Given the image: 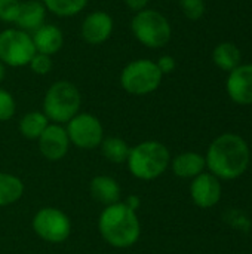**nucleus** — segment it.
<instances>
[{
	"label": "nucleus",
	"instance_id": "11",
	"mask_svg": "<svg viewBox=\"0 0 252 254\" xmlns=\"http://www.w3.org/2000/svg\"><path fill=\"white\" fill-rule=\"evenodd\" d=\"M37 146L45 159L49 162H58L67 156L71 143L64 125L49 124L43 134L37 138Z\"/></svg>",
	"mask_w": 252,
	"mask_h": 254
},
{
	"label": "nucleus",
	"instance_id": "27",
	"mask_svg": "<svg viewBox=\"0 0 252 254\" xmlns=\"http://www.w3.org/2000/svg\"><path fill=\"white\" fill-rule=\"evenodd\" d=\"M156 64L160 70V73L165 76V74H171L175 67H177V61L172 55H162L156 60Z\"/></svg>",
	"mask_w": 252,
	"mask_h": 254
},
{
	"label": "nucleus",
	"instance_id": "19",
	"mask_svg": "<svg viewBox=\"0 0 252 254\" xmlns=\"http://www.w3.org/2000/svg\"><path fill=\"white\" fill-rule=\"evenodd\" d=\"M241 60H242V52L232 42H221L212 51L214 64L218 68L229 71V73L241 65Z\"/></svg>",
	"mask_w": 252,
	"mask_h": 254
},
{
	"label": "nucleus",
	"instance_id": "16",
	"mask_svg": "<svg viewBox=\"0 0 252 254\" xmlns=\"http://www.w3.org/2000/svg\"><path fill=\"white\" fill-rule=\"evenodd\" d=\"M169 167L180 179H195L206 170V161L198 152H183L171 159Z\"/></svg>",
	"mask_w": 252,
	"mask_h": 254
},
{
	"label": "nucleus",
	"instance_id": "14",
	"mask_svg": "<svg viewBox=\"0 0 252 254\" xmlns=\"http://www.w3.org/2000/svg\"><path fill=\"white\" fill-rule=\"evenodd\" d=\"M31 39L36 48V52L45 54L49 57L56 55L64 46V33L56 24L45 22L36 31L31 33Z\"/></svg>",
	"mask_w": 252,
	"mask_h": 254
},
{
	"label": "nucleus",
	"instance_id": "21",
	"mask_svg": "<svg viewBox=\"0 0 252 254\" xmlns=\"http://www.w3.org/2000/svg\"><path fill=\"white\" fill-rule=\"evenodd\" d=\"M48 13L58 18H73L80 15L89 4V0H40Z\"/></svg>",
	"mask_w": 252,
	"mask_h": 254
},
{
	"label": "nucleus",
	"instance_id": "20",
	"mask_svg": "<svg viewBox=\"0 0 252 254\" xmlns=\"http://www.w3.org/2000/svg\"><path fill=\"white\" fill-rule=\"evenodd\" d=\"M49 124H50L49 119L45 116L42 110H31L19 119L18 129L24 138L37 141V138L43 134V131L48 128Z\"/></svg>",
	"mask_w": 252,
	"mask_h": 254
},
{
	"label": "nucleus",
	"instance_id": "5",
	"mask_svg": "<svg viewBox=\"0 0 252 254\" xmlns=\"http://www.w3.org/2000/svg\"><path fill=\"white\" fill-rule=\"evenodd\" d=\"M129 27L134 39L149 49H162L172 39L169 19L160 10L153 7L135 12L131 18Z\"/></svg>",
	"mask_w": 252,
	"mask_h": 254
},
{
	"label": "nucleus",
	"instance_id": "25",
	"mask_svg": "<svg viewBox=\"0 0 252 254\" xmlns=\"http://www.w3.org/2000/svg\"><path fill=\"white\" fill-rule=\"evenodd\" d=\"M27 67H30V70L37 76H46L52 71L53 61H52V57L36 52V55L31 58Z\"/></svg>",
	"mask_w": 252,
	"mask_h": 254
},
{
	"label": "nucleus",
	"instance_id": "10",
	"mask_svg": "<svg viewBox=\"0 0 252 254\" xmlns=\"http://www.w3.org/2000/svg\"><path fill=\"white\" fill-rule=\"evenodd\" d=\"M114 31L113 16L102 10L97 9L85 15L80 24V37L85 43L91 46H98L105 43Z\"/></svg>",
	"mask_w": 252,
	"mask_h": 254
},
{
	"label": "nucleus",
	"instance_id": "8",
	"mask_svg": "<svg viewBox=\"0 0 252 254\" xmlns=\"http://www.w3.org/2000/svg\"><path fill=\"white\" fill-rule=\"evenodd\" d=\"M31 228L42 241L49 244H62L70 238L73 223L59 208L43 207L34 214Z\"/></svg>",
	"mask_w": 252,
	"mask_h": 254
},
{
	"label": "nucleus",
	"instance_id": "13",
	"mask_svg": "<svg viewBox=\"0 0 252 254\" xmlns=\"http://www.w3.org/2000/svg\"><path fill=\"white\" fill-rule=\"evenodd\" d=\"M226 91L239 106H252V64H241L229 73Z\"/></svg>",
	"mask_w": 252,
	"mask_h": 254
},
{
	"label": "nucleus",
	"instance_id": "6",
	"mask_svg": "<svg viewBox=\"0 0 252 254\" xmlns=\"http://www.w3.org/2000/svg\"><path fill=\"white\" fill-rule=\"evenodd\" d=\"M163 74L156 61L149 58H137L129 61L120 71L119 83L122 89L134 97H144L156 92L162 85Z\"/></svg>",
	"mask_w": 252,
	"mask_h": 254
},
{
	"label": "nucleus",
	"instance_id": "24",
	"mask_svg": "<svg viewBox=\"0 0 252 254\" xmlns=\"http://www.w3.org/2000/svg\"><path fill=\"white\" fill-rule=\"evenodd\" d=\"M16 113V101L13 95L0 86V122L10 121Z\"/></svg>",
	"mask_w": 252,
	"mask_h": 254
},
{
	"label": "nucleus",
	"instance_id": "29",
	"mask_svg": "<svg viewBox=\"0 0 252 254\" xmlns=\"http://www.w3.org/2000/svg\"><path fill=\"white\" fill-rule=\"evenodd\" d=\"M123 202H125L131 210L137 211V210L140 208V205H141V198H140L138 195H131V196H128Z\"/></svg>",
	"mask_w": 252,
	"mask_h": 254
},
{
	"label": "nucleus",
	"instance_id": "30",
	"mask_svg": "<svg viewBox=\"0 0 252 254\" xmlns=\"http://www.w3.org/2000/svg\"><path fill=\"white\" fill-rule=\"evenodd\" d=\"M6 68H7V67H6L4 64L0 63V85H1V82L4 80V77H6Z\"/></svg>",
	"mask_w": 252,
	"mask_h": 254
},
{
	"label": "nucleus",
	"instance_id": "9",
	"mask_svg": "<svg viewBox=\"0 0 252 254\" xmlns=\"http://www.w3.org/2000/svg\"><path fill=\"white\" fill-rule=\"evenodd\" d=\"M70 143L80 150H94L104 140V127L101 121L88 112H79L65 125Z\"/></svg>",
	"mask_w": 252,
	"mask_h": 254
},
{
	"label": "nucleus",
	"instance_id": "18",
	"mask_svg": "<svg viewBox=\"0 0 252 254\" xmlns=\"http://www.w3.org/2000/svg\"><path fill=\"white\" fill-rule=\"evenodd\" d=\"M25 192L24 182L10 173L0 171V208L16 204Z\"/></svg>",
	"mask_w": 252,
	"mask_h": 254
},
{
	"label": "nucleus",
	"instance_id": "26",
	"mask_svg": "<svg viewBox=\"0 0 252 254\" xmlns=\"http://www.w3.org/2000/svg\"><path fill=\"white\" fill-rule=\"evenodd\" d=\"M21 0H0V22L15 24Z\"/></svg>",
	"mask_w": 252,
	"mask_h": 254
},
{
	"label": "nucleus",
	"instance_id": "2",
	"mask_svg": "<svg viewBox=\"0 0 252 254\" xmlns=\"http://www.w3.org/2000/svg\"><path fill=\"white\" fill-rule=\"evenodd\" d=\"M101 238L113 249L125 250L134 247L141 237V223L137 211L123 201L107 205L98 217Z\"/></svg>",
	"mask_w": 252,
	"mask_h": 254
},
{
	"label": "nucleus",
	"instance_id": "1",
	"mask_svg": "<svg viewBox=\"0 0 252 254\" xmlns=\"http://www.w3.org/2000/svg\"><path fill=\"white\" fill-rule=\"evenodd\" d=\"M206 170L220 180H236L244 176L251 162L247 140L235 132H224L212 140L206 155Z\"/></svg>",
	"mask_w": 252,
	"mask_h": 254
},
{
	"label": "nucleus",
	"instance_id": "17",
	"mask_svg": "<svg viewBox=\"0 0 252 254\" xmlns=\"http://www.w3.org/2000/svg\"><path fill=\"white\" fill-rule=\"evenodd\" d=\"M89 192L91 196L102 204L104 207L116 204L120 201L122 189L116 179L110 176H97L89 183Z\"/></svg>",
	"mask_w": 252,
	"mask_h": 254
},
{
	"label": "nucleus",
	"instance_id": "23",
	"mask_svg": "<svg viewBox=\"0 0 252 254\" xmlns=\"http://www.w3.org/2000/svg\"><path fill=\"white\" fill-rule=\"evenodd\" d=\"M183 15L190 21H198L203 16L206 4L205 0H178Z\"/></svg>",
	"mask_w": 252,
	"mask_h": 254
},
{
	"label": "nucleus",
	"instance_id": "4",
	"mask_svg": "<svg viewBox=\"0 0 252 254\" xmlns=\"http://www.w3.org/2000/svg\"><path fill=\"white\" fill-rule=\"evenodd\" d=\"M82 107V94L70 80H56L45 92L42 112L50 124L65 125Z\"/></svg>",
	"mask_w": 252,
	"mask_h": 254
},
{
	"label": "nucleus",
	"instance_id": "3",
	"mask_svg": "<svg viewBox=\"0 0 252 254\" xmlns=\"http://www.w3.org/2000/svg\"><path fill=\"white\" fill-rule=\"evenodd\" d=\"M171 159V152L163 143L146 140L131 147L126 165L132 177L151 182L168 171Z\"/></svg>",
	"mask_w": 252,
	"mask_h": 254
},
{
	"label": "nucleus",
	"instance_id": "22",
	"mask_svg": "<svg viewBox=\"0 0 252 254\" xmlns=\"http://www.w3.org/2000/svg\"><path fill=\"white\" fill-rule=\"evenodd\" d=\"M100 149H101L102 156L108 162L119 165V164H126L131 146L123 138L111 135V137H104Z\"/></svg>",
	"mask_w": 252,
	"mask_h": 254
},
{
	"label": "nucleus",
	"instance_id": "28",
	"mask_svg": "<svg viewBox=\"0 0 252 254\" xmlns=\"http://www.w3.org/2000/svg\"><path fill=\"white\" fill-rule=\"evenodd\" d=\"M150 1H151V0H123V4H125L132 13H135V12H140V10L149 7Z\"/></svg>",
	"mask_w": 252,
	"mask_h": 254
},
{
	"label": "nucleus",
	"instance_id": "15",
	"mask_svg": "<svg viewBox=\"0 0 252 254\" xmlns=\"http://www.w3.org/2000/svg\"><path fill=\"white\" fill-rule=\"evenodd\" d=\"M48 10L40 0H21L19 12L15 21V27L33 33L46 22Z\"/></svg>",
	"mask_w": 252,
	"mask_h": 254
},
{
	"label": "nucleus",
	"instance_id": "7",
	"mask_svg": "<svg viewBox=\"0 0 252 254\" xmlns=\"http://www.w3.org/2000/svg\"><path fill=\"white\" fill-rule=\"evenodd\" d=\"M36 55L31 34L18 28L6 27L0 30V63L6 67L21 68L28 65Z\"/></svg>",
	"mask_w": 252,
	"mask_h": 254
},
{
	"label": "nucleus",
	"instance_id": "12",
	"mask_svg": "<svg viewBox=\"0 0 252 254\" xmlns=\"http://www.w3.org/2000/svg\"><path fill=\"white\" fill-rule=\"evenodd\" d=\"M223 195L221 180L217 179L209 171H203L198 177L192 179L190 183V196L196 207L208 210L215 207Z\"/></svg>",
	"mask_w": 252,
	"mask_h": 254
}]
</instances>
